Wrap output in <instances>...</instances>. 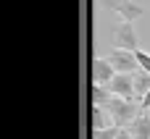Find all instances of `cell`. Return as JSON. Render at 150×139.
<instances>
[{"label":"cell","instance_id":"cell-1","mask_svg":"<svg viewBox=\"0 0 150 139\" xmlns=\"http://www.w3.org/2000/svg\"><path fill=\"white\" fill-rule=\"evenodd\" d=\"M103 108L108 110V116H111V121L116 124V126H121V129H127L142 110L132 102V100H127V97H119V95H108V100L103 102Z\"/></svg>","mask_w":150,"mask_h":139},{"label":"cell","instance_id":"cell-2","mask_svg":"<svg viewBox=\"0 0 150 139\" xmlns=\"http://www.w3.org/2000/svg\"><path fill=\"white\" fill-rule=\"evenodd\" d=\"M105 58L113 63V68H116V71H124V74H134V71L140 68L134 50H124V47H116V50H111Z\"/></svg>","mask_w":150,"mask_h":139},{"label":"cell","instance_id":"cell-3","mask_svg":"<svg viewBox=\"0 0 150 139\" xmlns=\"http://www.w3.org/2000/svg\"><path fill=\"white\" fill-rule=\"evenodd\" d=\"M105 89H108L111 95H119V97L132 100V97H134V74L116 71V74H113V79L105 84Z\"/></svg>","mask_w":150,"mask_h":139},{"label":"cell","instance_id":"cell-4","mask_svg":"<svg viewBox=\"0 0 150 139\" xmlns=\"http://www.w3.org/2000/svg\"><path fill=\"white\" fill-rule=\"evenodd\" d=\"M113 42L124 50H137V32H134V21H121L113 32Z\"/></svg>","mask_w":150,"mask_h":139},{"label":"cell","instance_id":"cell-5","mask_svg":"<svg viewBox=\"0 0 150 139\" xmlns=\"http://www.w3.org/2000/svg\"><path fill=\"white\" fill-rule=\"evenodd\" d=\"M108 5L121 16V21H137V18H142V13H145V8H142L140 3H129V0H111Z\"/></svg>","mask_w":150,"mask_h":139},{"label":"cell","instance_id":"cell-6","mask_svg":"<svg viewBox=\"0 0 150 139\" xmlns=\"http://www.w3.org/2000/svg\"><path fill=\"white\" fill-rule=\"evenodd\" d=\"M113 74H116V68H113V63H111L108 58H95V60H92V81L108 84V81L113 79Z\"/></svg>","mask_w":150,"mask_h":139},{"label":"cell","instance_id":"cell-7","mask_svg":"<svg viewBox=\"0 0 150 139\" xmlns=\"http://www.w3.org/2000/svg\"><path fill=\"white\" fill-rule=\"evenodd\" d=\"M127 129H129L132 139H150V116L148 113H140Z\"/></svg>","mask_w":150,"mask_h":139},{"label":"cell","instance_id":"cell-8","mask_svg":"<svg viewBox=\"0 0 150 139\" xmlns=\"http://www.w3.org/2000/svg\"><path fill=\"white\" fill-rule=\"evenodd\" d=\"M148 89H150V74L148 71H134V97L142 100Z\"/></svg>","mask_w":150,"mask_h":139},{"label":"cell","instance_id":"cell-9","mask_svg":"<svg viewBox=\"0 0 150 139\" xmlns=\"http://www.w3.org/2000/svg\"><path fill=\"white\" fill-rule=\"evenodd\" d=\"M90 118H92V131H98V129H105V113H103V105H95V102H92Z\"/></svg>","mask_w":150,"mask_h":139},{"label":"cell","instance_id":"cell-10","mask_svg":"<svg viewBox=\"0 0 150 139\" xmlns=\"http://www.w3.org/2000/svg\"><path fill=\"white\" fill-rule=\"evenodd\" d=\"M119 131H121V126H105V129H98V131H92V139H116L119 137Z\"/></svg>","mask_w":150,"mask_h":139},{"label":"cell","instance_id":"cell-11","mask_svg":"<svg viewBox=\"0 0 150 139\" xmlns=\"http://www.w3.org/2000/svg\"><path fill=\"white\" fill-rule=\"evenodd\" d=\"M134 55H137V63H140V68L150 74V53H145V50H134Z\"/></svg>","mask_w":150,"mask_h":139},{"label":"cell","instance_id":"cell-12","mask_svg":"<svg viewBox=\"0 0 150 139\" xmlns=\"http://www.w3.org/2000/svg\"><path fill=\"white\" fill-rule=\"evenodd\" d=\"M150 108V89L145 92V97H142V110H148Z\"/></svg>","mask_w":150,"mask_h":139},{"label":"cell","instance_id":"cell-13","mask_svg":"<svg viewBox=\"0 0 150 139\" xmlns=\"http://www.w3.org/2000/svg\"><path fill=\"white\" fill-rule=\"evenodd\" d=\"M116 139H132V134H129V129H121V131H119V137Z\"/></svg>","mask_w":150,"mask_h":139}]
</instances>
